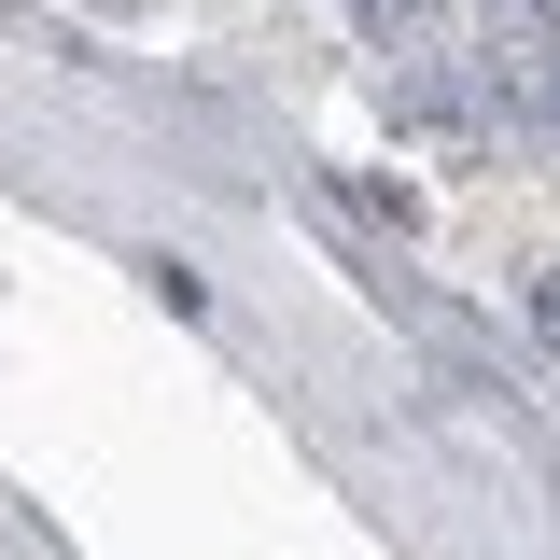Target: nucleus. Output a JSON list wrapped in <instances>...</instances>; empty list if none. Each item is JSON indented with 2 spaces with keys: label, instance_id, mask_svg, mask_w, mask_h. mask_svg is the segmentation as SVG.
Instances as JSON below:
<instances>
[{
  "label": "nucleus",
  "instance_id": "1",
  "mask_svg": "<svg viewBox=\"0 0 560 560\" xmlns=\"http://www.w3.org/2000/svg\"><path fill=\"white\" fill-rule=\"evenodd\" d=\"M518 113L560 140V43H533V57H518Z\"/></svg>",
  "mask_w": 560,
  "mask_h": 560
},
{
  "label": "nucleus",
  "instance_id": "2",
  "mask_svg": "<svg viewBox=\"0 0 560 560\" xmlns=\"http://www.w3.org/2000/svg\"><path fill=\"white\" fill-rule=\"evenodd\" d=\"M533 337H547V350H560V267H547V280H533Z\"/></svg>",
  "mask_w": 560,
  "mask_h": 560
},
{
  "label": "nucleus",
  "instance_id": "3",
  "mask_svg": "<svg viewBox=\"0 0 560 560\" xmlns=\"http://www.w3.org/2000/svg\"><path fill=\"white\" fill-rule=\"evenodd\" d=\"M504 14H547V0H504Z\"/></svg>",
  "mask_w": 560,
  "mask_h": 560
}]
</instances>
